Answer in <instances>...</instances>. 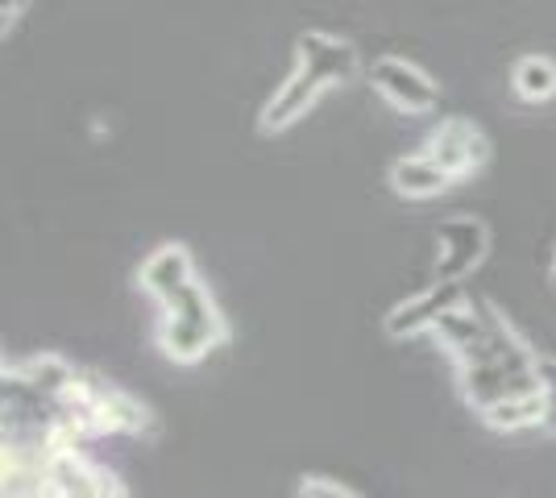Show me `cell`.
I'll return each instance as SVG.
<instances>
[{
    "label": "cell",
    "mask_w": 556,
    "mask_h": 498,
    "mask_svg": "<svg viewBox=\"0 0 556 498\" xmlns=\"http://www.w3.org/2000/svg\"><path fill=\"white\" fill-rule=\"evenodd\" d=\"M159 308H163L159 345L175 361H200V357H208V349L225 341V320L212 304L208 286L195 283V279L179 286L175 295H166Z\"/></svg>",
    "instance_id": "1"
},
{
    "label": "cell",
    "mask_w": 556,
    "mask_h": 498,
    "mask_svg": "<svg viewBox=\"0 0 556 498\" xmlns=\"http://www.w3.org/2000/svg\"><path fill=\"white\" fill-rule=\"evenodd\" d=\"M424 154H428L437 166H444L448 179H465V175H473V170L490 158V145L473 120L453 117L432 129V138H428V145H424Z\"/></svg>",
    "instance_id": "2"
},
{
    "label": "cell",
    "mask_w": 556,
    "mask_h": 498,
    "mask_svg": "<svg viewBox=\"0 0 556 498\" xmlns=\"http://www.w3.org/2000/svg\"><path fill=\"white\" fill-rule=\"evenodd\" d=\"M370 84L391 100L399 113H432L441 88L407 59H378L370 67Z\"/></svg>",
    "instance_id": "3"
},
{
    "label": "cell",
    "mask_w": 556,
    "mask_h": 498,
    "mask_svg": "<svg viewBox=\"0 0 556 498\" xmlns=\"http://www.w3.org/2000/svg\"><path fill=\"white\" fill-rule=\"evenodd\" d=\"M465 299H469V295H465L462 279H441V283H432L428 291L412 295L407 304H399V308L387 316V332H391L394 341L416 336V332H432V324L441 320L444 311L465 304Z\"/></svg>",
    "instance_id": "4"
},
{
    "label": "cell",
    "mask_w": 556,
    "mask_h": 498,
    "mask_svg": "<svg viewBox=\"0 0 556 498\" xmlns=\"http://www.w3.org/2000/svg\"><path fill=\"white\" fill-rule=\"evenodd\" d=\"M482 254H486V225L482 220L457 216V220L441 225V254H437L441 279H465Z\"/></svg>",
    "instance_id": "5"
},
{
    "label": "cell",
    "mask_w": 556,
    "mask_h": 498,
    "mask_svg": "<svg viewBox=\"0 0 556 498\" xmlns=\"http://www.w3.org/2000/svg\"><path fill=\"white\" fill-rule=\"evenodd\" d=\"M325 88L328 84L320 79V75H312L307 67H295V72L287 75V79L275 88L270 104L262 108V129H266V133H275V129H287L291 120L307 117V108L316 104V95L325 92Z\"/></svg>",
    "instance_id": "6"
},
{
    "label": "cell",
    "mask_w": 556,
    "mask_h": 498,
    "mask_svg": "<svg viewBox=\"0 0 556 498\" xmlns=\"http://www.w3.org/2000/svg\"><path fill=\"white\" fill-rule=\"evenodd\" d=\"M300 67H307L312 75H320L325 84H349L357 75V50L341 42V38H328V34H316L307 29L300 34Z\"/></svg>",
    "instance_id": "7"
},
{
    "label": "cell",
    "mask_w": 556,
    "mask_h": 498,
    "mask_svg": "<svg viewBox=\"0 0 556 498\" xmlns=\"http://www.w3.org/2000/svg\"><path fill=\"white\" fill-rule=\"evenodd\" d=\"M195 279V266H191V254L184 245H163L154 258L141 266V286L163 304L166 295H175L184 283Z\"/></svg>",
    "instance_id": "8"
},
{
    "label": "cell",
    "mask_w": 556,
    "mask_h": 498,
    "mask_svg": "<svg viewBox=\"0 0 556 498\" xmlns=\"http://www.w3.org/2000/svg\"><path fill=\"white\" fill-rule=\"evenodd\" d=\"M453 179H448V170L437 166L428 154H407V158H399L391 166V188L399 195H407V200H428V195H441Z\"/></svg>",
    "instance_id": "9"
},
{
    "label": "cell",
    "mask_w": 556,
    "mask_h": 498,
    "mask_svg": "<svg viewBox=\"0 0 556 498\" xmlns=\"http://www.w3.org/2000/svg\"><path fill=\"white\" fill-rule=\"evenodd\" d=\"M544 416H548V395L535 391V395H519V399H503L482 411L494 432H528V427H544Z\"/></svg>",
    "instance_id": "10"
},
{
    "label": "cell",
    "mask_w": 556,
    "mask_h": 498,
    "mask_svg": "<svg viewBox=\"0 0 556 498\" xmlns=\"http://www.w3.org/2000/svg\"><path fill=\"white\" fill-rule=\"evenodd\" d=\"M510 88L519 100H528V104H544V100H553L556 95V63L553 59H544V54H528V59H519L515 63V72H510Z\"/></svg>",
    "instance_id": "11"
},
{
    "label": "cell",
    "mask_w": 556,
    "mask_h": 498,
    "mask_svg": "<svg viewBox=\"0 0 556 498\" xmlns=\"http://www.w3.org/2000/svg\"><path fill=\"white\" fill-rule=\"evenodd\" d=\"M17 374H22L34 391H42L47 399H63L67 395V386L75 382V374L79 370H71L67 361L59 354H38V357H29L25 366H17Z\"/></svg>",
    "instance_id": "12"
},
{
    "label": "cell",
    "mask_w": 556,
    "mask_h": 498,
    "mask_svg": "<svg viewBox=\"0 0 556 498\" xmlns=\"http://www.w3.org/2000/svg\"><path fill=\"white\" fill-rule=\"evenodd\" d=\"M300 498H357L349 486H341V482H328V477H307L303 482Z\"/></svg>",
    "instance_id": "13"
},
{
    "label": "cell",
    "mask_w": 556,
    "mask_h": 498,
    "mask_svg": "<svg viewBox=\"0 0 556 498\" xmlns=\"http://www.w3.org/2000/svg\"><path fill=\"white\" fill-rule=\"evenodd\" d=\"M25 0H0V13H4V25H13L17 17H22Z\"/></svg>",
    "instance_id": "14"
}]
</instances>
